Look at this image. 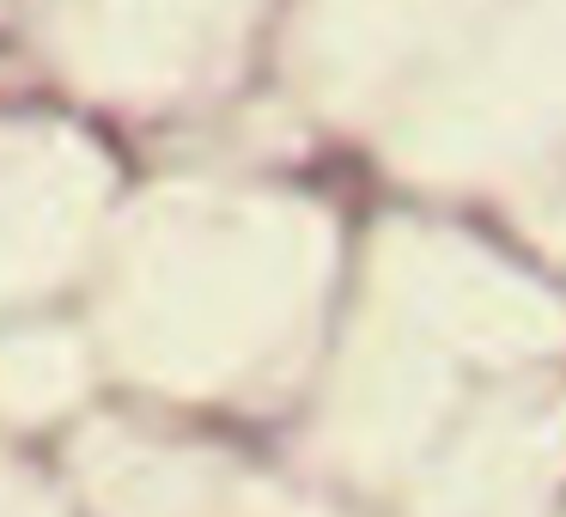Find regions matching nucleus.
Returning a JSON list of instances; mask_svg holds the SVG:
<instances>
[]
</instances>
